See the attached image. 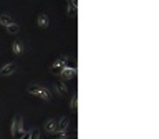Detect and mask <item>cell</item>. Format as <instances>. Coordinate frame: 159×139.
Returning <instances> with one entry per match:
<instances>
[{"label": "cell", "mask_w": 159, "mask_h": 139, "mask_svg": "<svg viewBox=\"0 0 159 139\" xmlns=\"http://www.w3.org/2000/svg\"><path fill=\"white\" fill-rule=\"evenodd\" d=\"M15 70H17V65H15V63H7V65H3V66H2L0 73H2L3 76H10V75H13V73H15Z\"/></svg>", "instance_id": "6"}, {"label": "cell", "mask_w": 159, "mask_h": 139, "mask_svg": "<svg viewBox=\"0 0 159 139\" xmlns=\"http://www.w3.org/2000/svg\"><path fill=\"white\" fill-rule=\"evenodd\" d=\"M10 134L13 139H20L25 134V128H23V121L20 116H15L12 121V128H10Z\"/></svg>", "instance_id": "2"}, {"label": "cell", "mask_w": 159, "mask_h": 139, "mask_svg": "<svg viewBox=\"0 0 159 139\" xmlns=\"http://www.w3.org/2000/svg\"><path fill=\"white\" fill-rule=\"evenodd\" d=\"M45 131H47L48 134L56 133V131H58V122H56L55 119H48L47 122H45Z\"/></svg>", "instance_id": "7"}, {"label": "cell", "mask_w": 159, "mask_h": 139, "mask_svg": "<svg viewBox=\"0 0 159 139\" xmlns=\"http://www.w3.org/2000/svg\"><path fill=\"white\" fill-rule=\"evenodd\" d=\"M55 88L58 89V93H60V95H62V96H66L68 93H70V91H68V86H66V83H65L63 80H60V78H56V80H55Z\"/></svg>", "instance_id": "4"}, {"label": "cell", "mask_w": 159, "mask_h": 139, "mask_svg": "<svg viewBox=\"0 0 159 139\" xmlns=\"http://www.w3.org/2000/svg\"><path fill=\"white\" fill-rule=\"evenodd\" d=\"M13 23H15V20L12 18L9 13H2V15H0V25L9 27V25H13Z\"/></svg>", "instance_id": "9"}, {"label": "cell", "mask_w": 159, "mask_h": 139, "mask_svg": "<svg viewBox=\"0 0 159 139\" xmlns=\"http://www.w3.org/2000/svg\"><path fill=\"white\" fill-rule=\"evenodd\" d=\"M36 25H38L40 28H48V25H50V18H48L47 13H40L38 17H36Z\"/></svg>", "instance_id": "5"}, {"label": "cell", "mask_w": 159, "mask_h": 139, "mask_svg": "<svg viewBox=\"0 0 159 139\" xmlns=\"http://www.w3.org/2000/svg\"><path fill=\"white\" fill-rule=\"evenodd\" d=\"M27 91L30 93L32 96L40 98V100H45V101L50 100V91L45 86H42V85H30V86L27 88Z\"/></svg>", "instance_id": "1"}, {"label": "cell", "mask_w": 159, "mask_h": 139, "mask_svg": "<svg viewBox=\"0 0 159 139\" xmlns=\"http://www.w3.org/2000/svg\"><path fill=\"white\" fill-rule=\"evenodd\" d=\"M70 137V133L68 131H56V133H51V134H48L47 139H68Z\"/></svg>", "instance_id": "8"}, {"label": "cell", "mask_w": 159, "mask_h": 139, "mask_svg": "<svg viewBox=\"0 0 159 139\" xmlns=\"http://www.w3.org/2000/svg\"><path fill=\"white\" fill-rule=\"evenodd\" d=\"M68 126H70V119H68L66 116L65 118H62V119H60V122H58V131H68Z\"/></svg>", "instance_id": "11"}, {"label": "cell", "mask_w": 159, "mask_h": 139, "mask_svg": "<svg viewBox=\"0 0 159 139\" xmlns=\"http://www.w3.org/2000/svg\"><path fill=\"white\" fill-rule=\"evenodd\" d=\"M5 30H7V33H9V35H17L18 32H20V27L17 25V23H13V25L5 27Z\"/></svg>", "instance_id": "12"}, {"label": "cell", "mask_w": 159, "mask_h": 139, "mask_svg": "<svg viewBox=\"0 0 159 139\" xmlns=\"http://www.w3.org/2000/svg\"><path fill=\"white\" fill-rule=\"evenodd\" d=\"M30 139H40V131L38 129H33L30 133Z\"/></svg>", "instance_id": "14"}, {"label": "cell", "mask_w": 159, "mask_h": 139, "mask_svg": "<svg viewBox=\"0 0 159 139\" xmlns=\"http://www.w3.org/2000/svg\"><path fill=\"white\" fill-rule=\"evenodd\" d=\"M76 106H78V95L75 93V95L71 96V104H70V108L73 109V111H76Z\"/></svg>", "instance_id": "13"}, {"label": "cell", "mask_w": 159, "mask_h": 139, "mask_svg": "<svg viewBox=\"0 0 159 139\" xmlns=\"http://www.w3.org/2000/svg\"><path fill=\"white\" fill-rule=\"evenodd\" d=\"M76 76V68L75 66H66L62 70V73H60V80L63 81H68V80H75Z\"/></svg>", "instance_id": "3"}, {"label": "cell", "mask_w": 159, "mask_h": 139, "mask_svg": "<svg viewBox=\"0 0 159 139\" xmlns=\"http://www.w3.org/2000/svg\"><path fill=\"white\" fill-rule=\"evenodd\" d=\"M12 50H13L15 55H22V53H23V45H22V42H20V40H15V42L12 43Z\"/></svg>", "instance_id": "10"}]
</instances>
